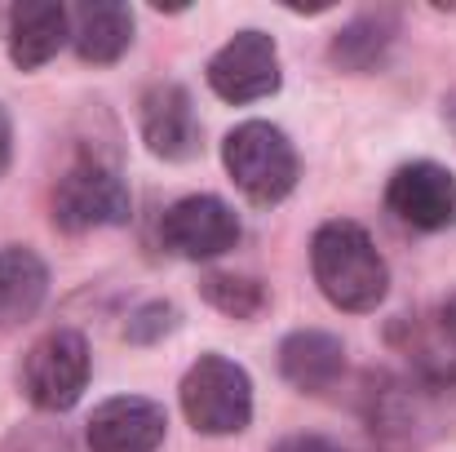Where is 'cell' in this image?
Instances as JSON below:
<instances>
[{
	"label": "cell",
	"mask_w": 456,
	"mask_h": 452,
	"mask_svg": "<svg viewBox=\"0 0 456 452\" xmlns=\"http://www.w3.org/2000/svg\"><path fill=\"white\" fill-rule=\"evenodd\" d=\"M310 267H314L319 293L337 310L363 315V310H377L390 293V267L359 222H346V218L323 222L310 240Z\"/></svg>",
	"instance_id": "cell-1"
},
{
	"label": "cell",
	"mask_w": 456,
	"mask_h": 452,
	"mask_svg": "<svg viewBox=\"0 0 456 452\" xmlns=\"http://www.w3.org/2000/svg\"><path fill=\"white\" fill-rule=\"evenodd\" d=\"M222 164H226L231 182L262 209L289 200L297 186V151L284 129H275L266 120H248V125L231 129L222 143Z\"/></svg>",
	"instance_id": "cell-2"
},
{
	"label": "cell",
	"mask_w": 456,
	"mask_h": 452,
	"mask_svg": "<svg viewBox=\"0 0 456 452\" xmlns=\"http://www.w3.org/2000/svg\"><path fill=\"white\" fill-rule=\"evenodd\" d=\"M182 413L200 435H240L253 422V382L235 359L200 355L182 377Z\"/></svg>",
	"instance_id": "cell-3"
},
{
	"label": "cell",
	"mask_w": 456,
	"mask_h": 452,
	"mask_svg": "<svg viewBox=\"0 0 456 452\" xmlns=\"http://www.w3.org/2000/svg\"><path fill=\"white\" fill-rule=\"evenodd\" d=\"M129 213H134V200H129L125 177L98 160L67 168L53 186V226L71 235L98 231V226H125Z\"/></svg>",
	"instance_id": "cell-4"
},
{
	"label": "cell",
	"mask_w": 456,
	"mask_h": 452,
	"mask_svg": "<svg viewBox=\"0 0 456 452\" xmlns=\"http://www.w3.org/2000/svg\"><path fill=\"white\" fill-rule=\"evenodd\" d=\"M89 386V346L76 328L40 337L22 359V390L40 413H67Z\"/></svg>",
	"instance_id": "cell-5"
},
{
	"label": "cell",
	"mask_w": 456,
	"mask_h": 452,
	"mask_svg": "<svg viewBox=\"0 0 456 452\" xmlns=\"http://www.w3.org/2000/svg\"><path fill=\"white\" fill-rule=\"evenodd\" d=\"M159 240L186 262H213L240 244V218L217 195H186L164 213Z\"/></svg>",
	"instance_id": "cell-6"
},
{
	"label": "cell",
	"mask_w": 456,
	"mask_h": 452,
	"mask_svg": "<svg viewBox=\"0 0 456 452\" xmlns=\"http://www.w3.org/2000/svg\"><path fill=\"white\" fill-rule=\"evenodd\" d=\"M208 85L226 103H262L280 89V49L266 31H240L208 58Z\"/></svg>",
	"instance_id": "cell-7"
},
{
	"label": "cell",
	"mask_w": 456,
	"mask_h": 452,
	"mask_svg": "<svg viewBox=\"0 0 456 452\" xmlns=\"http://www.w3.org/2000/svg\"><path fill=\"white\" fill-rule=\"evenodd\" d=\"M386 204L412 231H448L456 222V177L435 160H412L390 177Z\"/></svg>",
	"instance_id": "cell-8"
},
{
	"label": "cell",
	"mask_w": 456,
	"mask_h": 452,
	"mask_svg": "<svg viewBox=\"0 0 456 452\" xmlns=\"http://www.w3.org/2000/svg\"><path fill=\"white\" fill-rule=\"evenodd\" d=\"M164 408L142 395H116L89 417V452H155L164 444Z\"/></svg>",
	"instance_id": "cell-9"
},
{
	"label": "cell",
	"mask_w": 456,
	"mask_h": 452,
	"mask_svg": "<svg viewBox=\"0 0 456 452\" xmlns=\"http://www.w3.org/2000/svg\"><path fill=\"white\" fill-rule=\"evenodd\" d=\"M142 138L159 160H195L200 155V120L191 94L182 85H155L142 98Z\"/></svg>",
	"instance_id": "cell-10"
},
{
	"label": "cell",
	"mask_w": 456,
	"mask_h": 452,
	"mask_svg": "<svg viewBox=\"0 0 456 452\" xmlns=\"http://www.w3.org/2000/svg\"><path fill=\"white\" fill-rule=\"evenodd\" d=\"M71 40V13L53 0H22L9 9V58L22 71L45 67Z\"/></svg>",
	"instance_id": "cell-11"
},
{
	"label": "cell",
	"mask_w": 456,
	"mask_h": 452,
	"mask_svg": "<svg viewBox=\"0 0 456 452\" xmlns=\"http://www.w3.org/2000/svg\"><path fill=\"white\" fill-rule=\"evenodd\" d=\"M280 373L305 395H323L346 373V346H341V337L319 333V328L289 333L280 346Z\"/></svg>",
	"instance_id": "cell-12"
},
{
	"label": "cell",
	"mask_w": 456,
	"mask_h": 452,
	"mask_svg": "<svg viewBox=\"0 0 456 452\" xmlns=\"http://www.w3.org/2000/svg\"><path fill=\"white\" fill-rule=\"evenodd\" d=\"M71 45H76L80 62H94V67L116 62L134 45V13H129V4H116V0L80 4L76 22H71Z\"/></svg>",
	"instance_id": "cell-13"
},
{
	"label": "cell",
	"mask_w": 456,
	"mask_h": 452,
	"mask_svg": "<svg viewBox=\"0 0 456 452\" xmlns=\"http://www.w3.org/2000/svg\"><path fill=\"white\" fill-rule=\"evenodd\" d=\"M45 293H49L45 262L31 249H22V244L0 249V328L27 324L40 310Z\"/></svg>",
	"instance_id": "cell-14"
},
{
	"label": "cell",
	"mask_w": 456,
	"mask_h": 452,
	"mask_svg": "<svg viewBox=\"0 0 456 452\" xmlns=\"http://www.w3.org/2000/svg\"><path fill=\"white\" fill-rule=\"evenodd\" d=\"M390 36H395L390 18H359L332 40V62L346 67V71H368V67L381 62Z\"/></svg>",
	"instance_id": "cell-15"
},
{
	"label": "cell",
	"mask_w": 456,
	"mask_h": 452,
	"mask_svg": "<svg viewBox=\"0 0 456 452\" xmlns=\"http://www.w3.org/2000/svg\"><path fill=\"white\" fill-rule=\"evenodd\" d=\"M200 289L222 315H235V319H253L266 306V289L257 280H244V275H208Z\"/></svg>",
	"instance_id": "cell-16"
},
{
	"label": "cell",
	"mask_w": 456,
	"mask_h": 452,
	"mask_svg": "<svg viewBox=\"0 0 456 452\" xmlns=\"http://www.w3.org/2000/svg\"><path fill=\"white\" fill-rule=\"evenodd\" d=\"M435 373L456 382V293L439 306V328H435Z\"/></svg>",
	"instance_id": "cell-17"
},
{
	"label": "cell",
	"mask_w": 456,
	"mask_h": 452,
	"mask_svg": "<svg viewBox=\"0 0 456 452\" xmlns=\"http://www.w3.org/2000/svg\"><path fill=\"white\" fill-rule=\"evenodd\" d=\"M173 324H177V310L164 306V301H155V306H147V310L129 324V337H134V341H155L159 333H173Z\"/></svg>",
	"instance_id": "cell-18"
},
{
	"label": "cell",
	"mask_w": 456,
	"mask_h": 452,
	"mask_svg": "<svg viewBox=\"0 0 456 452\" xmlns=\"http://www.w3.org/2000/svg\"><path fill=\"white\" fill-rule=\"evenodd\" d=\"M271 452H341V448H337V444H328V440H319V435H293V440L275 444Z\"/></svg>",
	"instance_id": "cell-19"
},
{
	"label": "cell",
	"mask_w": 456,
	"mask_h": 452,
	"mask_svg": "<svg viewBox=\"0 0 456 452\" xmlns=\"http://www.w3.org/2000/svg\"><path fill=\"white\" fill-rule=\"evenodd\" d=\"M9 151H13V134H9V116L0 111V173L9 168Z\"/></svg>",
	"instance_id": "cell-20"
},
{
	"label": "cell",
	"mask_w": 456,
	"mask_h": 452,
	"mask_svg": "<svg viewBox=\"0 0 456 452\" xmlns=\"http://www.w3.org/2000/svg\"><path fill=\"white\" fill-rule=\"evenodd\" d=\"M452 120H456V111H452Z\"/></svg>",
	"instance_id": "cell-21"
}]
</instances>
